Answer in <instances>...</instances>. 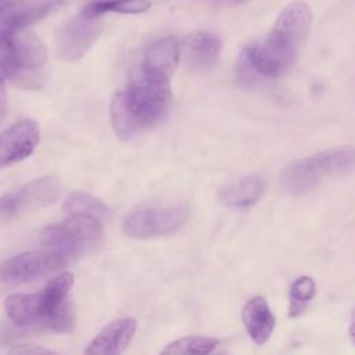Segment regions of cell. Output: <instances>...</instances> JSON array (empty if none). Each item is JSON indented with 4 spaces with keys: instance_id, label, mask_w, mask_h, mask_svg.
I'll use <instances>...</instances> for the list:
<instances>
[{
    "instance_id": "19",
    "label": "cell",
    "mask_w": 355,
    "mask_h": 355,
    "mask_svg": "<svg viewBox=\"0 0 355 355\" xmlns=\"http://www.w3.org/2000/svg\"><path fill=\"white\" fill-rule=\"evenodd\" d=\"M218 340L205 336H186L168 344L159 355H209Z\"/></svg>"
},
{
    "instance_id": "24",
    "label": "cell",
    "mask_w": 355,
    "mask_h": 355,
    "mask_svg": "<svg viewBox=\"0 0 355 355\" xmlns=\"http://www.w3.org/2000/svg\"><path fill=\"white\" fill-rule=\"evenodd\" d=\"M8 355H58V354L49 348L35 345V344H17L10 348Z\"/></svg>"
},
{
    "instance_id": "1",
    "label": "cell",
    "mask_w": 355,
    "mask_h": 355,
    "mask_svg": "<svg viewBox=\"0 0 355 355\" xmlns=\"http://www.w3.org/2000/svg\"><path fill=\"white\" fill-rule=\"evenodd\" d=\"M312 24V12L306 3L293 1L279 14L266 39L245 49L241 60L254 73L266 78H282L295 64L300 49L305 43Z\"/></svg>"
},
{
    "instance_id": "23",
    "label": "cell",
    "mask_w": 355,
    "mask_h": 355,
    "mask_svg": "<svg viewBox=\"0 0 355 355\" xmlns=\"http://www.w3.org/2000/svg\"><path fill=\"white\" fill-rule=\"evenodd\" d=\"M43 326L51 331L69 333L73 330L75 318L68 301H64L58 308H55L43 322Z\"/></svg>"
},
{
    "instance_id": "5",
    "label": "cell",
    "mask_w": 355,
    "mask_h": 355,
    "mask_svg": "<svg viewBox=\"0 0 355 355\" xmlns=\"http://www.w3.org/2000/svg\"><path fill=\"white\" fill-rule=\"evenodd\" d=\"M103 237L101 220L89 215H69L62 222L43 229L40 241L50 250L69 257L100 245Z\"/></svg>"
},
{
    "instance_id": "9",
    "label": "cell",
    "mask_w": 355,
    "mask_h": 355,
    "mask_svg": "<svg viewBox=\"0 0 355 355\" xmlns=\"http://www.w3.org/2000/svg\"><path fill=\"white\" fill-rule=\"evenodd\" d=\"M101 26L100 18L80 11L58 31L55 37L57 55L67 62L80 60L97 40Z\"/></svg>"
},
{
    "instance_id": "11",
    "label": "cell",
    "mask_w": 355,
    "mask_h": 355,
    "mask_svg": "<svg viewBox=\"0 0 355 355\" xmlns=\"http://www.w3.org/2000/svg\"><path fill=\"white\" fill-rule=\"evenodd\" d=\"M137 323L132 318L107 324L85 348L83 355H121L135 337Z\"/></svg>"
},
{
    "instance_id": "8",
    "label": "cell",
    "mask_w": 355,
    "mask_h": 355,
    "mask_svg": "<svg viewBox=\"0 0 355 355\" xmlns=\"http://www.w3.org/2000/svg\"><path fill=\"white\" fill-rule=\"evenodd\" d=\"M61 194V183L53 175L40 176L0 197V220L7 222L19 215L51 205Z\"/></svg>"
},
{
    "instance_id": "20",
    "label": "cell",
    "mask_w": 355,
    "mask_h": 355,
    "mask_svg": "<svg viewBox=\"0 0 355 355\" xmlns=\"http://www.w3.org/2000/svg\"><path fill=\"white\" fill-rule=\"evenodd\" d=\"M151 7L148 0H105V1H92L82 10L85 14L100 18L105 12L118 14H141Z\"/></svg>"
},
{
    "instance_id": "3",
    "label": "cell",
    "mask_w": 355,
    "mask_h": 355,
    "mask_svg": "<svg viewBox=\"0 0 355 355\" xmlns=\"http://www.w3.org/2000/svg\"><path fill=\"white\" fill-rule=\"evenodd\" d=\"M47 49L31 31L0 42V75L19 89L36 90L47 75Z\"/></svg>"
},
{
    "instance_id": "27",
    "label": "cell",
    "mask_w": 355,
    "mask_h": 355,
    "mask_svg": "<svg viewBox=\"0 0 355 355\" xmlns=\"http://www.w3.org/2000/svg\"><path fill=\"white\" fill-rule=\"evenodd\" d=\"M209 1L216 6H240L247 0H209Z\"/></svg>"
},
{
    "instance_id": "16",
    "label": "cell",
    "mask_w": 355,
    "mask_h": 355,
    "mask_svg": "<svg viewBox=\"0 0 355 355\" xmlns=\"http://www.w3.org/2000/svg\"><path fill=\"white\" fill-rule=\"evenodd\" d=\"M65 3V0H50L42 6L35 8H28L15 14H11L6 18L0 19V42L19 33L28 31L29 26L44 19L50 12L57 10Z\"/></svg>"
},
{
    "instance_id": "17",
    "label": "cell",
    "mask_w": 355,
    "mask_h": 355,
    "mask_svg": "<svg viewBox=\"0 0 355 355\" xmlns=\"http://www.w3.org/2000/svg\"><path fill=\"white\" fill-rule=\"evenodd\" d=\"M265 189V182L259 175H250L227 186L222 191V200L229 207L245 208L255 204Z\"/></svg>"
},
{
    "instance_id": "28",
    "label": "cell",
    "mask_w": 355,
    "mask_h": 355,
    "mask_svg": "<svg viewBox=\"0 0 355 355\" xmlns=\"http://www.w3.org/2000/svg\"><path fill=\"white\" fill-rule=\"evenodd\" d=\"M349 337L352 340V343L355 344V306L352 308V312H351V322H349Z\"/></svg>"
},
{
    "instance_id": "21",
    "label": "cell",
    "mask_w": 355,
    "mask_h": 355,
    "mask_svg": "<svg viewBox=\"0 0 355 355\" xmlns=\"http://www.w3.org/2000/svg\"><path fill=\"white\" fill-rule=\"evenodd\" d=\"M72 286H73V275L69 272L57 275L46 284L44 290L40 293L43 297L44 308H46V318L55 308H58L64 301H67V295L71 291Z\"/></svg>"
},
{
    "instance_id": "13",
    "label": "cell",
    "mask_w": 355,
    "mask_h": 355,
    "mask_svg": "<svg viewBox=\"0 0 355 355\" xmlns=\"http://www.w3.org/2000/svg\"><path fill=\"white\" fill-rule=\"evenodd\" d=\"M179 58V40L175 36H166L150 44V47L146 50L140 71L147 75L171 79L178 68Z\"/></svg>"
},
{
    "instance_id": "18",
    "label": "cell",
    "mask_w": 355,
    "mask_h": 355,
    "mask_svg": "<svg viewBox=\"0 0 355 355\" xmlns=\"http://www.w3.org/2000/svg\"><path fill=\"white\" fill-rule=\"evenodd\" d=\"M62 209L68 215H89L98 220H104L111 215V209L105 202L83 190L72 191L65 198Z\"/></svg>"
},
{
    "instance_id": "6",
    "label": "cell",
    "mask_w": 355,
    "mask_h": 355,
    "mask_svg": "<svg viewBox=\"0 0 355 355\" xmlns=\"http://www.w3.org/2000/svg\"><path fill=\"white\" fill-rule=\"evenodd\" d=\"M68 262V257L55 250H36L12 257L0 263V294L21 284L51 275Z\"/></svg>"
},
{
    "instance_id": "7",
    "label": "cell",
    "mask_w": 355,
    "mask_h": 355,
    "mask_svg": "<svg viewBox=\"0 0 355 355\" xmlns=\"http://www.w3.org/2000/svg\"><path fill=\"white\" fill-rule=\"evenodd\" d=\"M187 218L189 208L184 204L140 208L125 218L122 230L132 239H153L178 232Z\"/></svg>"
},
{
    "instance_id": "2",
    "label": "cell",
    "mask_w": 355,
    "mask_h": 355,
    "mask_svg": "<svg viewBox=\"0 0 355 355\" xmlns=\"http://www.w3.org/2000/svg\"><path fill=\"white\" fill-rule=\"evenodd\" d=\"M172 105L169 79L139 72L111 101V123L121 140H132L162 122Z\"/></svg>"
},
{
    "instance_id": "29",
    "label": "cell",
    "mask_w": 355,
    "mask_h": 355,
    "mask_svg": "<svg viewBox=\"0 0 355 355\" xmlns=\"http://www.w3.org/2000/svg\"><path fill=\"white\" fill-rule=\"evenodd\" d=\"M93 1H105V0H93Z\"/></svg>"
},
{
    "instance_id": "26",
    "label": "cell",
    "mask_w": 355,
    "mask_h": 355,
    "mask_svg": "<svg viewBox=\"0 0 355 355\" xmlns=\"http://www.w3.org/2000/svg\"><path fill=\"white\" fill-rule=\"evenodd\" d=\"M19 0H0V17L11 10Z\"/></svg>"
},
{
    "instance_id": "4",
    "label": "cell",
    "mask_w": 355,
    "mask_h": 355,
    "mask_svg": "<svg viewBox=\"0 0 355 355\" xmlns=\"http://www.w3.org/2000/svg\"><path fill=\"white\" fill-rule=\"evenodd\" d=\"M355 169V147L338 146L290 162L280 173L282 187L290 194H306L324 178Z\"/></svg>"
},
{
    "instance_id": "10",
    "label": "cell",
    "mask_w": 355,
    "mask_h": 355,
    "mask_svg": "<svg viewBox=\"0 0 355 355\" xmlns=\"http://www.w3.org/2000/svg\"><path fill=\"white\" fill-rule=\"evenodd\" d=\"M40 140V128L35 119L15 122L0 135V168L28 158Z\"/></svg>"
},
{
    "instance_id": "14",
    "label": "cell",
    "mask_w": 355,
    "mask_h": 355,
    "mask_svg": "<svg viewBox=\"0 0 355 355\" xmlns=\"http://www.w3.org/2000/svg\"><path fill=\"white\" fill-rule=\"evenodd\" d=\"M241 320L245 331L258 345L265 344L270 338L276 324L275 315L263 297H254L244 304Z\"/></svg>"
},
{
    "instance_id": "15",
    "label": "cell",
    "mask_w": 355,
    "mask_h": 355,
    "mask_svg": "<svg viewBox=\"0 0 355 355\" xmlns=\"http://www.w3.org/2000/svg\"><path fill=\"white\" fill-rule=\"evenodd\" d=\"M4 309L8 319L17 326H32L44 320L46 308L40 293L12 294L4 301Z\"/></svg>"
},
{
    "instance_id": "25",
    "label": "cell",
    "mask_w": 355,
    "mask_h": 355,
    "mask_svg": "<svg viewBox=\"0 0 355 355\" xmlns=\"http://www.w3.org/2000/svg\"><path fill=\"white\" fill-rule=\"evenodd\" d=\"M7 116V90L4 78L0 75V125L4 122Z\"/></svg>"
},
{
    "instance_id": "22",
    "label": "cell",
    "mask_w": 355,
    "mask_h": 355,
    "mask_svg": "<svg viewBox=\"0 0 355 355\" xmlns=\"http://www.w3.org/2000/svg\"><path fill=\"white\" fill-rule=\"evenodd\" d=\"M316 293L315 280L309 276L298 277L290 288V316H297L304 311L305 302L311 301Z\"/></svg>"
},
{
    "instance_id": "12",
    "label": "cell",
    "mask_w": 355,
    "mask_h": 355,
    "mask_svg": "<svg viewBox=\"0 0 355 355\" xmlns=\"http://www.w3.org/2000/svg\"><path fill=\"white\" fill-rule=\"evenodd\" d=\"M220 49L222 42L218 36L209 32L196 31L183 39L180 51L191 69L208 71L216 64Z\"/></svg>"
}]
</instances>
